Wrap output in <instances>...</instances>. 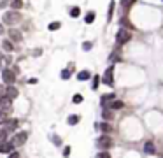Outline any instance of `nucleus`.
Instances as JSON below:
<instances>
[{"label":"nucleus","mask_w":163,"mask_h":158,"mask_svg":"<svg viewBox=\"0 0 163 158\" xmlns=\"http://www.w3.org/2000/svg\"><path fill=\"white\" fill-rule=\"evenodd\" d=\"M14 149V144L11 141H4L0 142V153H11Z\"/></svg>","instance_id":"11"},{"label":"nucleus","mask_w":163,"mask_h":158,"mask_svg":"<svg viewBox=\"0 0 163 158\" xmlns=\"http://www.w3.org/2000/svg\"><path fill=\"white\" fill-rule=\"evenodd\" d=\"M84 21H86L88 25H91V23L95 21V12H93V11H90V12H88L86 16H84Z\"/></svg>","instance_id":"19"},{"label":"nucleus","mask_w":163,"mask_h":158,"mask_svg":"<svg viewBox=\"0 0 163 158\" xmlns=\"http://www.w3.org/2000/svg\"><path fill=\"white\" fill-rule=\"evenodd\" d=\"M2 46H4V49H6V51H12V49H14V46H12V41H4V42H2Z\"/></svg>","instance_id":"22"},{"label":"nucleus","mask_w":163,"mask_h":158,"mask_svg":"<svg viewBox=\"0 0 163 158\" xmlns=\"http://www.w3.org/2000/svg\"><path fill=\"white\" fill-rule=\"evenodd\" d=\"M130 39H132V33L128 32L126 28H119V30H118V33H116V42L119 44V46L126 44Z\"/></svg>","instance_id":"4"},{"label":"nucleus","mask_w":163,"mask_h":158,"mask_svg":"<svg viewBox=\"0 0 163 158\" xmlns=\"http://www.w3.org/2000/svg\"><path fill=\"white\" fill-rule=\"evenodd\" d=\"M9 37H11V41H14V42H21L23 41V35L18 28H11V30H9Z\"/></svg>","instance_id":"10"},{"label":"nucleus","mask_w":163,"mask_h":158,"mask_svg":"<svg viewBox=\"0 0 163 158\" xmlns=\"http://www.w3.org/2000/svg\"><path fill=\"white\" fill-rule=\"evenodd\" d=\"M144 153H146V155H154V153H156V146H154V142L147 141L146 144H144Z\"/></svg>","instance_id":"13"},{"label":"nucleus","mask_w":163,"mask_h":158,"mask_svg":"<svg viewBox=\"0 0 163 158\" xmlns=\"http://www.w3.org/2000/svg\"><path fill=\"white\" fill-rule=\"evenodd\" d=\"M118 60H119L118 53H112V55H111V62H118Z\"/></svg>","instance_id":"34"},{"label":"nucleus","mask_w":163,"mask_h":158,"mask_svg":"<svg viewBox=\"0 0 163 158\" xmlns=\"http://www.w3.org/2000/svg\"><path fill=\"white\" fill-rule=\"evenodd\" d=\"M97 146H98V149H102V151L111 149V147H112V137L109 135V134L100 135V137H98V141H97Z\"/></svg>","instance_id":"1"},{"label":"nucleus","mask_w":163,"mask_h":158,"mask_svg":"<svg viewBox=\"0 0 163 158\" xmlns=\"http://www.w3.org/2000/svg\"><path fill=\"white\" fill-rule=\"evenodd\" d=\"M123 105H125L123 102H119V100H114V102L111 104V109H112V111H114V109H123Z\"/></svg>","instance_id":"23"},{"label":"nucleus","mask_w":163,"mask_h":158,"mask_svg":"<svg viewBox=\"0 0 163 158\" xmlns=\"http://www.w3.org/2000/svg\"><path fill=\"white\" fill-rule=\"evenodd\" d=\"M2 81L6 83V84H14V81H16V74H14L11 69H4V70H2Z\"/></svg>","instance_id":"6"},{"label":"nucleus","mask_w":163,"mask_h":158,"mask_svg":"<svg viewBox=\"0 0 163 158\" xmlns=\"http://www.w3.org/2000/svg\"><path fill=\"white\" fill-rule=\"evenodd\" d=\"M67 123H69V125H77V123H79V116H77V114H72V116H69V120H67Z\"/></svg>","instance_id":"21"},{"label":"nucleus","mask_w":163,"mask_h":158,"mask_svg":"<svg viewBox=\"0 0 163 158\" xmlns=\"http://www.w3.org/2000/svg\"><path fill=\"white\" fill-rule=\"evenodd\" d=\"M70 76H72L70 69H63V70H61V79H70Z\"/></svg>","instance_id":"25"},{"label":"nucleus","mask_w":163,"mask_h":158,"mask_svg":"<svg viewBox=\"0 0 163 158\" xmlns=\"http://www.w3.org/2000/svg\"><path fill=\"white\" fill-rule=\"evenodd\" d=\"M0 33H4V27L2 25H0Z\"/></svg>","instance_id":"38"},{"label":"nucleus","mask_w":163,"mask_h":158,"mask_svg":"<svg viewBox=\"0 0 163 158\" xmlns=\"http://www.w3.org/2000/svg\"><path fill=\"white\" fill-rule=\"evenodd\" d=\"M2 95H6V86H4V84H0V97H2Z\"/></svg>","instance_id":"37"},{"label":"nucleus","mask_w":163,"mask_h":158,"mask_svg":"<svg viewBox=\"0 0 163 158\" xmlns=\"http://www.w3.org/2000/svg\"><path fill=\"white\" fill-rule=\"evenodd\" d=\"M6 120H7V118H6V113H4V111H0V123H4Z\"/></svg>","instance_id":"35"},{"label":"nucleus","mask_w":163,"mask_h":158,"mask_svg":"<svg viewBox=\"0 0 163 158\" xmlns=\"http://www.w3.org/2000/svg\"><path fill=\"white\" fill-rule=\"evenodd\" d=\"M91 48H93L91 42H82V49H84V51H90Z\"/></svg>","instance_id":"33"},{"label":"nucleus","mask_w":163,"mask_h":158,"mask_svg":"<svg viewBox=\"0 0 163 158\" xmlns=\"http://www.w3.org/2000/svg\"><path fill=\"white\" fill-rule=\"evenodd\" d=\"M61 27V23L60 21H54V23H49V30H51V32H56V30H58V28Z\"/></svg>","instance_id":"24"},{"label":"nucleus","mask_w":163,"mask_h":158,"mask_svg":"<svg viewBox=\"0 0 163 158\" xmlns=\"http://www.w3.org/2000/svg\"><path fill=\"white\" fill-rule=\"evenodd\" d=\"M72 102H74V104H81L82 102V95H81V93H76V95L72 97Z\"/></svg>","instance_id":"28"},{"label":"nucleus","mask_w":163,"mask_h":158,"mask_svg":"<svg viewBox=\"0 0 163 158\" xmlns=\"http://www.w3.org/2000/svg\"><path fill=\"white\" fill-rule=\"evenodd\" d=\"M53 144L54 146H61V139L58 135H53Z\"/></svg>","instance_id":"32"},{"label":"nucleus","mask_w":163,"mask_h":158,"mask_svg":"<svg viewBox=\"0 0 163 158\" xmlns=\"http://www.w3.org/2000/svg\"><path fill=\"white\" fill-rule=\"evenodd\" d=\"M9 158H19V155H18L16 151H11L9 153Z\"/></svg>","instance_id":"36"},{"label":"nucleus","mask_w":163,"mask_h":158,"mask_svg":"<svg viewBox=\"0 0 163 158\" xmlns=\"http://www.w3.org/2000/svg\"><path fill=\"white\" fill-rule=\"evenodd\" d=\"M114 7H116V4H114V2H111V4H109V11H107V21H111V19H112V14H114Z\"/></svg>","instance_id":"18"},{"label":"nucleus","mask_w":163,"mask_h":158,"mask_svg":"<svg viewBox=\"0 0 163 158\" xmlns=\"http://www.w3.org/2000/svg\"><path fill=\"white\" fill-rule=\"evenodd\" d=\"M97 128L100 132H103V134H111V132H112V126H111V123H109V121H102V123H98Z\"/></svg>","instance_id":"12"},{"label":"nucleus","mask_w":163,"mask_h":158,"mask_svg":"<svg viewBox=\"0 0 163 158\" xmlns=\"http://www.w3.org/2000/svg\"><path fill=\"white\" fill-rule=\"evenodd\" d=\"M116 100V95L114 93H105V95H102V100H100V104H102V107L105 109V107H111V104Z\"/></svg>","instance_id":"9"},{"label":"nucleus","mask_w":163,"mask_h":158,"mask_svg":"<svg viewBox=\"0 0 163 158\" xmlns=\"http://www.w3.org/2000/svg\"><path fill=\"white\" fill-rule=\"evenodd\" d=\"M133 2H135V0H121V7H123V9H128Z\"/></svg>","instance_id":"27"},{"label":"nucleus","mask_w":163,"mask_h":158,"mask_svg":"<svg viewBox=\"0 0 163 158\" xmlns=\"http://www.w3.org/2000/svg\"><path fill=\"white\" fill-rule=\"evenodd\" d=\"M90 77H91V74H90L88 70H81L79 74H77V79H79V81H88Z\"/></svg>","instance_id":"16"},{"label":"nucleus","mask_w":163,"mask_h":158,"mask_svg":"<svg viewBox=\"0 0 163 158\" xmlns=\"http://www.w3.org/2000/svg\"><path fill=\"white\" fill-rule=\"evenodd\" d=\"M4 141H7V132L2 128V130H0V142H4Z\"/></svg>","instance_id":"30"},{"label":"nucleus","mask_w":163,"mask_h":158,"mask_svg":"<svg viewBox=\"0 0 163 158\" xmlns=\"http://www.w3.org/2000/svg\"><path fill=\"white\" fill-rule=\"evenodd\" d=\"M79 14H81V9H79V7H72L70 9V16L72 18H79Z\"/></svg>","instance_id":"26"},{"label":"nucleus","mask_w":163,"mask_h":158,"mask_svg":"<svg viewBox=\"0 0 163 158\" xmlns=\"http://www.w3.org/2000/svg\"><path fill=\"white\" fill-rule=\"evenodd\" d=\"M100 81H102V77L93 76V81H91V90H98V86H100Z\"/></svg>","instance_id":"17"},{"label":"nucleus","mask_w":163,"mask_h":158,"mask_svg":"<svg viewBox=\"0 0 163 158\" xmlns=\"http://www.w3.org/2000/svg\"><path fill=\"white\" fill-rule=\"evenodd\" d=\"M18 125H19V121H18L16 118H9V120L4 121V130L6 132H14L18 128Z\"/></svg>","instance_id":"7"},{"label":"nucleus","mask_w":163,"mask_h":158,"mask_svg":"<svg viewBox=\"0 0 163 158\" xmlns=\"http://www.w3.org/2000/svg\"><path fill=\"white\" fill-rule=\"evenodd\" d=\"M102 118H103L105 121H111L112 118H114V113H112V109H107V107H105V109H103V113H102Z\"/></svg>","instance_id":"15"},{"label":"nucleus","mask_w":163,"mask_h":158,"mask_svg":"<svg viewBox=\"0 0 163 158\" xmlns=\"http://www.w3.org/2000/svg\"><path fill=\"white\" fill-rule=\"evenodd\" d=\"M97 158H111V155H109V151H100L97 155Z\"/></svg>","instance_id":"31"},{"label":"nucleus","mask_w":163,"mask_h":158,"mask_svg":"<svg viewBox=\"0 0 163 158\" xmlns=\"http://www.w3.org/2000/svg\"><path fill=\"white\" fill-rule=\"evenodd\" d=\"M102 83L105 86H114V65L105 69V72H103V76H102Z\"/></svg>","instance_id":"2"},{"label":"nucleus","mask_w":163,"mask_h":158,"mask_svg":"<svg viewBox=\"0 0 163 158\" xmlns=\"http://www.w3.org/2000/svg\"><path fill=\"white\" fill-rule=\"evenodd\" d=\"M19 19H21V14L18 11H14V9H12V11H7L6 14H4V23H6V25H14V23H18Z\"/></svg>","instance_id":"3"},{"label":"nucleus","mask_w":163,"mask_h":158,"mask_svg":"<svg viewBox=\"0 0 163 158\" xmlns=\"http://www.w3.org/2000/svg\"><path fill=\"white\" fill-rule=\"evenodd\" d=\"M11 104H12V98H9L7 95H2V97H0V111L9 113V109H11Z\"/></svg>","instance_id":"8"},{"label":"nucleus","mask_w":163,"mask_h":158,"mask_svg":"<svg viewBox=\"0 0 163 158\" xmlns=\"http://www.w3.org/2000/svg\"><path fill=\"white\" fill-rule=\"evenodd\" d=\"M11 7L14 9V11H18V9H21L23 7V2L21 0H11Z\"/></svg>","instance_id":"20"},{"label":"nucleus","mask_w":163,"mask_h":158,"mask_svg":"<svg viewBox=\"0 0 163 158\" xmlns=\"http://www.w3.org/2000/svg\"><path fill=\"white\" fill-rule=\"evenodd\" d=\"M6 95L9 98H16L18 95H19V92H18V88H14L12 84H9V86L6 88Z\"/></svg>","instance_id":"14"},{"label":"nucleus","mask_w":163,"mask_h":158,"mask_svg":"<svg viewBox=\"0 0 163 158\" xmlns=\"http://www.w3.org/2000/svg\"><path fill=\"white\" fill-rule=\"evenodd\" d=\"M27 139H28V132H16L14 137L11 139V142L14 144V146H23Z\"/></svg>","instance_id":"5"},{"label":"nucleus","mask_w":163,"mask_h":158,"mask_svg":"<svg viewBox=\"0 0 163 158\" xmlns=\"http://www.w3.org/2000/svg\"><path fill=\"white\" fill-rule=\"evenodd\" d=\"M70 151H72L70 146H65V147H63V158H69V156H70Z\"/></svg>","instance_id":"29"}]
</instances>
